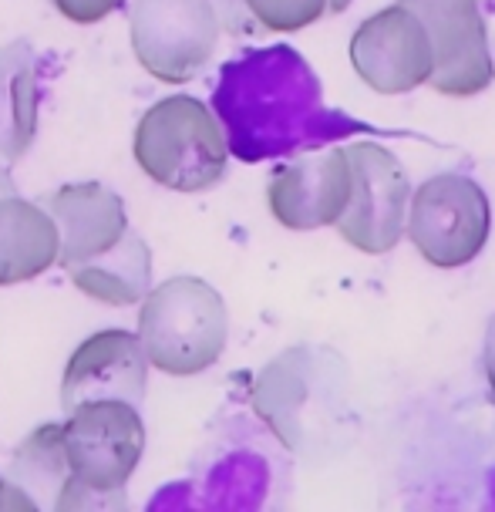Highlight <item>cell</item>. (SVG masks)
I'll use <instances>...</instances> for the list:
<instances>
[{
    "mask_svg": "<svg viewBox=\"0 0 495 512\" xmlns=\"http://www.w3.org/2000/svg\"><path fill=\"white\" fill-rule=\"evenodd\" d=\"M213 115L240 162H267L364 132L361 122L327 108L320 78L290 44L226 61L213 88Z\"/></svg>",
    "mask_w": 495,
    "mask_h": 512,
    "instance_id": "cell-1",
    "label": "cell"
},
{
    "mask_svg": "<svg viewBox=\"0 0 495 512\" xmlns=\"http://www.w3.org/2000/svg\"><path fill=\"white\" fill-rule=\"evenodd\" d=\"M68 479L54 509H122L125 486L145 452V425L135 405L118 398L81 401L58 425Z\"/></svg>",
    "mask_w": 495,
    "mask_h": 512,
    "instance_id": "cell-2",
    "label": "cell"
},
{
    "mask_svg": "<svg viewBox=\"0 0 495 512\" xmlns=\"http://www.w3.org/2000/svg\"><path fill=\"white\" fill-rule=\"evenodd\" d=\"M229 310L213 283L172 277L149 287L139 310V341L149 368L172 378L203 374L223 358Z\"/></svg>",
    "mask_w": 495,
    "mask_h": 512,
    "instance_id": "cell-3",
    "label": "cell"
},
{
    "mask_svg": "<svg viewBox=\"0 0 495 512\" xmlns=\"http://www.w3.org/2000/svg\"><path fill=\"white\" fill-rule=\"evenodd\" d=\"M132 152L145 176L172 192H209L229 162L223 125L192 95L155 102L135 128Z\"/></svg>",
    "mask_w": 495,
    "mask_h": 512,
    "instance_id": "cell-4",
    "label": "cell"
},
{
    "mask_svg": "<svg viewBox=\"0 0 495 512\" xmlns=\"http://www.w3.org/2000/svg\"><path fill=\"white\" fill-rule=\"evenodd\" d=\"M492 206L485 189L462 172H438L411 192L405 236L432 267L455 270L485 250Z\"/></svg>",
    "mask_w": 495,
    "mask_h": 512,
    "instance_id": "cell-5",
    "label": "cell"
},
{
    "mask_svg": "<svg viewBox=\"0 0 495 512\" xmlns=\"http://www.w3.org/2000/svg\"><path fill=\"white\" fill-rule=\"evenodd\" d=\"M219 11L213 0H135L128 17L132 51L155 81L186 85L213 61Z\"/></svg>",
    "mask_w": 495,
    "mask_h": 512,
    "instance_id": "cell-6",
    "label": "cell"
},
{
    "mask_svg": "<svg viewBox=\"0 0 495 512\" xmlns=\"http://www.w3.org/2000/svg\"><path fill=\"white\" fill-rule=\"evenodd\" d=\"M347 159H351L354 186L334 230L357 253H391L405 236V216L411 199V182L405 169L394 159V152H388L378 142L347 145Z\"/></svg>",
    "mask_w": 495,
    "mask_h": 512,
    "instance_id": "cell-7",
    "label": "cell"
},
{
    "mask_svg": "<svg viewBox=\"0 0 495 512\" xmlns=\"http://www.w3.org/2000/svg\"><path fill=\"white\" fill-rule=\"evenodd\" d=\"M425 27L435 68L428 88L448 98H472L495 81L489 31L479 0H398Z\"/></svg>",
    "mask_w": 495,
    "mask_h": 512,
    "instance_id": "cell-8",
    "label": "cell"
},
{
    "mask_svg": "<svg viewBox=\"0 0 495 512\" xmlns=\"http://www.w3.org/2000/svg\"><path fill=\"white\" fill-rule=\"evenodd\" d=\"M351 64L378 95H408L428 85L435 54L418 17L405 4H394L361 21L351 38Z\"/></svg>",
    "mask_w": 495,
    "mask_h": 512,
    "instance_id": "cell-9",
    "label": "cell"
},
{
    "mask_svg": "<svg viewBox=\"0 0 495 512\" xmlns=\"http://www.w3.org/2000/svg\"><path fill=\"white\" fill-rule=\"evenodd\" d=\"M351 159L341 145L297 155L287 166H277L267 186V203L283 230L310 233L334 226L351 199Z\"/></svg>",
    "mask_w": 495,
    "mask_h": 512,
    "instance_id": "cell-10",
    "label": "cell"
},
{
    "mask_svg": "<svg viewBox=\"0 0 495 512\" xmlns=\"http://www.w3.org/2000/svg\"><path fill=\"white\" fill-rule=\"evenodd\" d=\"M149 381V358L142 351L139 334H128L122 327L98 331L71 354L61 378V405L71 411L81 401L118 398L139 408Z\"/></svg>",
    "mask_w": 495,
    "mask_h": 512,
    "instance_id": "cell-11",
    "label": "cell"
},
{
    "mask_svg": "<svg viewBox=\"0 0 495 512\" xmlns=\"http://www.w3.org/2000/svg\"><path fill=\"white\" fill-rule=\"evenodd\" d=\"M61 236V267H75L115 246L128 230L125 203L105 182H71L41 199Z\"/></svg>",
    "mask_w": 495,
    "mask_h": 512,
    "instance_id": "cell-12",
    "label": "cell"
},
{
    "mask_svg": "<svg viewBox=\"0 0 495 512\" xmlns=\"http://www.w3.org/2000/svg\"><path fill=\"white\" fill-rule=\"evenodd\" d=\"M44 58L31 41L0 48V159L17 162L38 139Z\"/></svg>",
    "mask_w": 495,
    "mask_h": 512,
    "instance_id": "cell-13",
    "label": "cell"
},
{
    "mask_svg": "<svg viewBox=\"0 0 495 512\" xmlns=\"http://www.w3.org/2000/svg\"><path fill=\"white\" fill-rule=\"evenodd\" d=\"M61 256V236L41 203L17 192L0 196V287H17L48 273Z\"/></svg>",
    "mask_w": 495,
    "mask_h": 512,
    "instance_id": "cell-14",
    "label": "cell"
},
{
    "mask_svg": "<svg viewBox=\"0 0 495 512\" xmlns=\"http://www.w3.org/2000/svg\"><path fill=\"white\" fill-rule=\"evenodd\" d=\"M64 270L85 297L108 307H132L152 287V250L139 233L125 230L122 240L105 253Z\"/></svg>",
    "mask_w": 495,
    "mask_h": 512,
    "instance_id": "cell-15",
    "label": "cell"
},
{
    "mask_svg": "<svg viewBox=\"0 0 495 512\" xmlns=\"http://www.w3.org/2000/svg\"><path fill=\"white\" fill-rule=\"evenodd\" d=\"M14 472L21 475V479H31V482L48 486V489L64 486V479H68V465H64L58 425H44L27 438L24 448L17 452ZM54 496H58V492H54Z\"/></svg>",
    "mask_w": 495,
    "mask_h": 512,
    "instance_id": "cell-16",
    "label": "cell"
},
{
    "mask_svg": "<svg viewBox=\"0 0 495 512\" xmlns=\"http://www.w3.org/2000/svg\"><path fill=\"white\" fill-rule=\"evenodd\" d=\"M240 11L273 34H293L317 24L327 14L330 0H236Z\"/></svg>",
    "mask_w": 495,
    "mask_h": 512,
    "instance_id": "cell-17",
    "label": "cell"
},
{
    "mask_svg": "<svg viewBox=\"0 0 495 512\" xmlns=\"http://www.w3.org/2000/svg\"><path fill=\"white\" fill-rule=\"evenodd\" d=\"M125 0H51V7L71 24H98L108 14H115Z\"/></svg>",
    "mask_w": 495,
    "mask_h": 512,
    "instance_id": "cell-18",
    "label": "cell"
},
{
    "mask_svg": "<svg viewBox=\"0 0 495 512\" xmlns=\"http://www.w3.org/2000/svg\"><path fill=\"white\" fill-rule=\"evenodd\" d=\"M0 509H38V502H34L21 486H14V482H4L0 479Z\"/></svg>",
    "mask_w": 495,
    "mask_h": 512,
    "instance_id": "cell-19",
    "label": "cell"
},
{
    "mask_svg": "<svg viewBox=\"0 0 495 512\" xmlns=\"http://www.w3.org/2000/svg\"><path fill=\"white\" fill-rule=\"evenodd\" d=\"M482 361H485V378H489V391H492V398H495V317L489 320V331H485V354H482Z\"/></svg>",
    "mask_w": 495,
    "mask_h": 512,
    "instance_id": "cell-20",
    "label": "cell"
},
{
    "mask_svg": "<svg viewBox=\"0 0 495 512\" xmlns=\"http://www.w3.org/2000/svg\"><path fill=\"white\" fill-rule=\"evenodd\" d=\"M11 192H17V186H14V179L7 176V169L0 166V196H11Z\"/></svg>",
    "mask_w": 495,
    "mask_h": 512,
    "instance_id": "cell-21",
    "label": "cell"
},
{
    "mask_svg": "<svg viewBox=\"0 0 495 512\" xmlns=\"http://www.w3.org/2000/svg\"><path fill=\"white\" fill-rule=\"evenodd\" d=\"M347 7H351V0H330L327 14H341V11H347Z\"/></svg>",
    "mask_w": 495,
    "mask_h": 512,
    "instance_id": "cell-22",
    "label": "cell"
}]
</instances>
